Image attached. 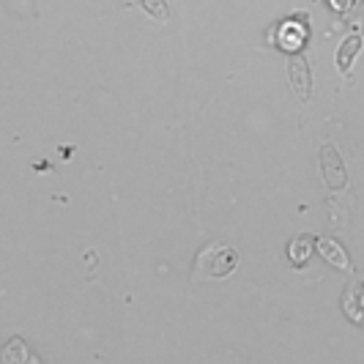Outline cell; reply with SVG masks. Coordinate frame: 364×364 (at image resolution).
Listing matches in <instances>:
<instances>
[{
	"label": "cell",
	"mask_w": 364,
	"mask_h": 364,
	"mask_svg": "<svg viewBox=\"0 0 364 364\" xmlns=\"http://www.w3.org/2000/svg\"><path fill=\"white\" fill-rule=\"evenodd\" d=\"M238 266V252L230 244H208L195 260V279H225Z\"/></svg>",
	"instance_id": "6da1fadb"
},
{
	"label": "cell",
	"mask_w": 364,
	"mask_h": 364,
	"mask_svg": "<svg viewBox=\"0 0 364 364\" xmlns=\"http://www.w3.org/2000/svg\"><path fill=\"white\" fill-rule=\"evenodd\" d=\"M288 77H291L293 93L301 102H307L312 93V72H310V63L301 55H291V60H288Z\"/></svg>",
	"instance_id": "7a4b0ae2"
},
{
	"label": "cell",
	"mask_w": 364,
	"mask_h": 364,
	"mask_svg": "<svg viewBox=\"0 0 364 364\" xmlns=\"http://www.w3.org/2000/svg\"><path fill=\"white\" fill-rule=\"evenodd\" d=\"M321 164H323V178L331 189H343L348 183V173L346 167H343V159H340V154H337V148L334 146H323L321 151Z\"/></svg>",
	"instance_id": "3957f363"
},
{
	"label": "cell",
	"mask_w": 364,
	"mask_h": 364,
	"mask_svg": "<svg viewBox=\"0 0 364 364\" xmlns=\"http://www.w3.org/2000/svg\"><path fill=\"white\" fill-rule=\"evenodd\" d=\"M359 50H362V36H348L340 44V50H337V69L343 74L350 72V63H353V58H356Z\"/></svg>",
	"instance_id": "277c9868"
},
{
	"label": "cell",
	"mask_w": 364,
	"mask_h": 364,
	"mask_svg": "<svg viewBox=\"0 0 364 364\" xmlns=\"http://www.w3.org/2000/svg\"><path fill=\"white\" fill-rule=\"evenodd\" d=\"M318 247H321V252H323V257H326L328 263H334L337 269H350V263H348V257H346V252L334 244V241H328V238H321L318 241Z\"/></svg>",
	"instance_id": "5b68a950"
},
{
	"label": "cell",
	"mask_w": 364,
	"mask_h": 364,
	"mask_svg": "<svg viewBox=\"0 0 364 364\" xmlns=\"http://www.w3.org/2000/svg\"><path fill=\"white\" fill-rule=\"evenodd\" d=\"M129 6H140L148 17L159 19V22H164V19L170 17V11H167V3H164V0H129Z\"/></svg>",
	"instance_id": "8992f818"
},
{
	"label": "cell",
	"mask_w": 364,
	"mask_h": 364,
	"mask_svg": "<svg viewBox=\"0 0 364 364\" xmlns=\"http://www.w3.org/2000/svg\"><path fill=\"white\" fill-rule=\"evenodd\" d=\"M291 260H293V266H301L307 257H310V241L301 236V238H296L291 244Z\"/></svg>",
	"instance_id": "52a82bcc"
}]
</instances>
